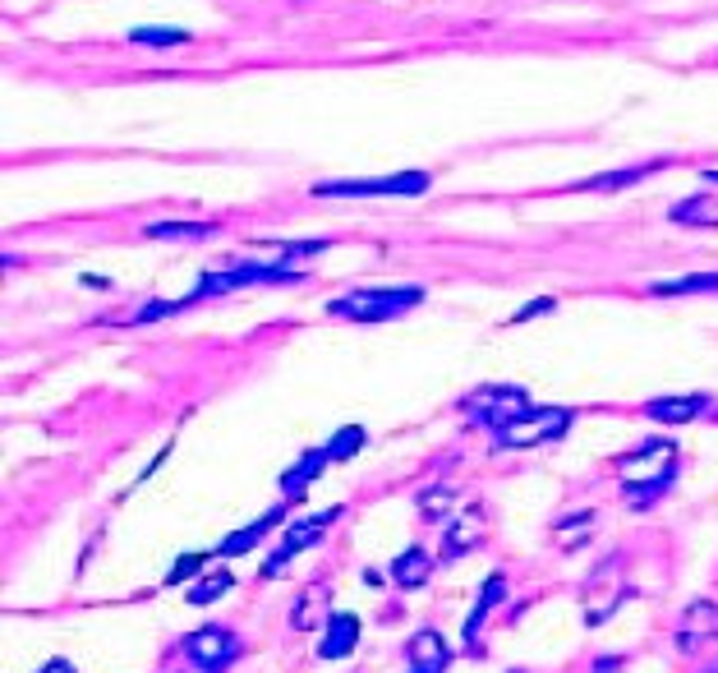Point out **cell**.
<instances>
[{"mask_svg":"<svg viewBox=\"0 0 718 673\" xmlns=\"http://www.w3.org/2000/svg\"><path fill=\"white\" fill-rule=\"evenodd\" d=\"M355 646H360V619H355V614H332L327 627H323V646H318V655H323V660H346Z\"/></svg>","mask_w":718,"mask_h":673,"instance_id":"9a60e30c","label":"cell"},{"mask_svg":"<svg viewBox=\"0 0 718 673\" xmlns=\"http://www.w3.org/2000/svg\"><path fill=\"white\" fill-rule=\"evenodd\" d=\"M705 180H709V185H718V171H705Z\"/></svg>","mask_w":718,"mask_h":673,"instance_id":"d6a6232c","label":"cell"},{"mask_svg":"<svg viewBox=\"0 0 718 673\" xmlns=\"http://www.w3.org/2000/svg\"><path fill=\"white\" fill-rule=\"evenodd\" d=\"M621 669V660H613V655H604L599 664H595V673H617Z\"/></svg>","mask_w":718,"mask_h":673,"instance_id":"1f68e13d","label":"cell"},{"mask_svg":"<svg viewBox=\"0 0 718 673\" xmlns=\"http://www.w3.org/2000/svg\"><path fill=\"white\" fill-rule=\"evenodd\" d=\"M664 162H645V167H627V171H604V175H589V180H580V185H572V190H585V194H608V190H627V185H640L645 175H654Z\"/></svg>","mask_w":718,"mask_h":673,"instance_id":"ac0fdd59","label":"cell"},{"mask_svg":"<svg viewBox=\"0 0 718 673\" xmlns=\"http://www.w3.org/2000/svg\"><path fill=\"white\" fill-rule=\"evenodd\" d=\"M364 443H368L364 424H346V430H336V434H332V443H327V456H332V462H346V456H355V452H360Z\"/></svg>","mask_w":718,"mask_h":673,"instance_id":"484cf974","label":"cell"},{"mask_svg":"<svg viewBox=\"0 0 718 673\" xmlns=\"http://www.w3.org/2000/svg\"><path fill=\"white\" fill-rule=\"evenodd\" d=\"M677 462H681V452H677L673 439H649V443H640V448L617 456V480L631 494V503L645 508V503H654L673 484Z\"/></svg>","mask_w":718,"mask_h":673,"instance_id":"6da1fadb","label":"cell"},{"mask_svg":"<svg viewBox=\"0 0 718 673\" xmlns=\"http://www.w3.org/2000/svg\"><path fill=\"white\" fill-rule=\"evenodd\" d=\"M276 282H304V272H295L286 263H235V268H222V272L208 268L190 295L203 300V295H226V291H240V287H276Z\"/></svg>","mask_w":718,"mask_h":673,"instance_id":"5b68a950","label":"cell"},{"mask_svg":"<svg viewBox=\"0 0 718 673\" xmlns=\"http://www.w3.org/2000/svg\"><path fill=\"white\" fill-rule=\"evenodd\" d=\"M488 535V522H484V508H471V512H461L447 522V540H443V554L447 559H461V554H471V549H479Z\"/></svg>","mask_w":718,"mask_h":673,"instance_id":"8fae6325","label":"cell"},{"mask_svg":"<svg viewBox=\"0 0 718 673\" xmlns=\"http://www.w3.org/2000/svg\"><path fill=\"white\" fill-rule=\"evenodd\" d=\"M130 42L134 47H184V42H194L190 38V28H134V33H130Z\"/></svg>","mask_w":718,"mask_h":673,"instance_id":"cb8c5ba5","label":"cell"},{"mask_svg":"<svg viewBox=\"0 0 718 673\" xmlns=\"http://www.w3.org/2000/svg\"><path fill=\"white\" fill-rule=\"evenodd\" d=\"M465 411H471L484 430H503V424H512L516 415H525L529 411V396L520 392V388H479L471 402H465Z\"/></svg>","mask_w":718,"mask_h":673,"instance_id":"ba28073f","label":"cell"},{"mask_svg":"<svg viewBox=\"0 0 718 673\" xmlns=\"http://www.w3.org/2000/svg\"><path fill=\"white\" fill-rule=\"evenodd\" d=\"M405 660H411V673H447V641L433 632V627H419L411 641H405Z\"/></svg>","mask_w":718,"mask_h":673,"instance_id":"7c38bea8","label":"cell"},{"mask_svg":"<svg viewBox=\"0 0 718 673\" xmlns=\"http://www.w3.org/2000/svg\"><path fill=\"white\" fill-rule=\"evenodd\" d=\"M428 576H433V554L428 549H405V554L392 563V581L401 591H419Z\"/></svg>","mask_w":718,"mask_h":673,"instance_id":"e0dca14e","label":"cell"},{"mask_svg":"<svg viewBox=\"0 0 718 673\" xmlns=\"http://www.w3.org/2000/svg\"><path fill=\"white\" fill-rule=\"evenodd\" d=\"M709 406V396H654V402L645 406L649 420H659V424H691L700 411Z\"/></svg>","mask_w":718,"mask_h":673,"instance_id":"2e32d148","label":"cell"},{"mask_svg":"<svg viewBox=\"0 0 718 673\" xmlns=\"http://www.w3.org/2000/svg\"><path fill=\"white\" fill-rule=\"evenodd\" d=\"M553 310H557V300L553 295H539V300H529L525 310H516L512 323H525V319H535V314H553Z\"/></svg>","mask_w":718,"mask_h":673,"instance_id":"f546056e","label":"cell"},{"mask_svg":"<svg viewBox=\"0 0 718 673\" xmlns=\"http://www.w3.org/2000/svg\"><path fill=\"white\" fill-rule=\"evenodd\" d=\"M231 586H235V576H231V572L222 567V572H212V576H203L199 586L190 591V604H212V600H222V595H226Z\"/></svg>","mask_w":718,"mask_h":673,"instance_id":"4316f807","label":"cell"},{"mask_svg":"<svg viewBox=\"0 0 718 673\" xmlns=\"http://www.w3.org/2000/svg\"><path fill=\"white\" fill-rule=\"evenodd\" d=\"M512 673H525V669H512Z\"/></svg>","mask_w":718,"mask_h":673,"instance_id":"836d02e7","label":"cell"},{"mask_svg":"<svg viewBox=\"0 0 718 673\" xmlns=\"http://www.w3.org/2000/svg\"><path fill=\"white\" fill-rule=\"evenodd\" d=\"M38 673H79V669H74L70 660H47V664H42Z\"/></svg>","mask_w":718,"mask_h":673,"instance_id":"4dcf8cb0","label":"cell"},{"mask_svg":"<svg viewBox=\"0 0 718 673\" xmlns=\"http://www.w3.org/2000/svg\"><path fill=\"white\" fill-rule=\"evenodd\" d=\"M267 244L281 254V263H291V259H309V254H323V250H327V240H267Z\"/></svg>","mask_w":718,"mask_h":673,"instance_id":"83f0119b","label":"cell"},{"mask_svg":"<svg viewBox=\"0 0 718 673\" xmlns=\"http://www.w3.org/2000/svg\"><path fill=\"white\" fill-rule=\"evenodd\" d=\"M336 516H341V508L314 512V516H304V522H291V526H286V535H281V544H276V554L263 563V576H281V572H286V563H291L295 554H304L309 544H318V540L332 531Z\"/></svg>","mask_w":718,"mask_h":673,"instance_id":"8992f818","label":"cell"},{"mask_svg":"<svg viewBox=\"0 0 718 673\" xmlns=\"http://www.w3.org/2000/svg\"><path fill=\"white\" fill-rule=\"evenodd\" d=\"M323 614H327V591H323V586H309V591H300L295 604H291V627H295V632H314V627L323 623Z\"/></svg>","mask_w":718,"mask_h":673,"instance_id":"d6986e66","label":"cell"},{"mask_svg":"<svg viewBox=\"0 0 718 673\" xmlns=\"http://www.w3.org/2000/svg\"><path fill=\"white\" fill-rule=\"evenodd\" d=\"M673 222H691V227H718V194H696L673 203Z\"/></svg>","mask_w":718,"mask_h":673,"instance_id":"44dd1931","label":"cell"},{"mask_svg":"<svg viewBox=\"0 0 718 673\" xmlns=\"http://www.w3.org/2000/svg\"><path fill=\"white\" fill-rule=\"evenodd\" d=\"M433 180L424 171H401V175H378V180H318V199H419Z\"/></svg>","mask_w":718,"mask_h":673,"instance_id":"277c9868","label":"cell"},{"mask_svg":"<svg viewBox=\"0 0 718 673\" xmlns=\"http://www.w3.org/2000/svg\"><path fill=\"white\" fill-rule=\"evenodd\" d=\"M567 430H572V411L567 406H529L525 415L503 424L493 439H497V448H507V452H529V448L557 443Z\"/></svg>","mask_w":718,"mask_h":673,"instance_id":"3957f363","label":"cell"},{"mask_svg":"<svg viewBox=\"0 0 718 673\" xmlns=\"http://www.w3.org/2000/svg\"><path fill=\"white\" fill-rule=\"evenodd\" d=\"M203 559H208V554H184V559H180V563L166 572V586H180V581H190V576L203 567Z\"/></svg>","mask_w":718,"mask_h":673,"instance_id":"f1b7e54d","label":"cell"},{"mask_svg":"<svg viewBox=\"0 0 718 673\" xmlns=\"http://www.w3.org/2000/svg\"><path fill=\"white\" fill-rule=\"evenodd\" d=\"M332 462V456H327V448H309L304 456H300V462L286 471V475H281V494H286V503H300L304 494H309V484H314L318 475H323V466Z\"/></svg>","mask_w":718,"mask_h":673,"instance_id":"4fadbf2b","label":"cell"},{"mask_svg":"<svg viewBox=\"0 0 718 673\" xmlns=\"http://www.w3.org/2000/svg\"><path fill=\"white\" fill-rule=\"evenodd\" d=\"M424 300L419 287H378V291H346L327 304L332 319H346V323H392L401 314H411L415 304Z\"/></svg>","mask_w":718,"mask_h":673,"instance_id":"7a4b0ae2","label":"cell"},{"mask_svg":"<svg viewBox=\"0 0 718 673\" xmlns=\"http://www.w3.org/2000/svg\"><path fill=\"white\" fill-rule=\"evenodd\" d=\"M184 655H190L203 673H222L226 664L240 660V636L231 627H199L184 636Z\"/></svg>","mask_w":718,"mask_h":673,"instance_id":"52a82bcc","label":"cell"},{"mask_svg":"<svg viewBox=\"0 0 718 673\" xmlns=\"http://www.w3.org/2000/svg\"><path fill=\"white\" fill-rule=\"evenodd\" d=\"M654 295H718V272H696V278H673V282H654Z\"/></svg>","mask_w":718,"mask_h":673,"instance_id":"603a6c76","label":"cell"},{"mask_svg":"<svg viewBox=\"0 0 718 673\" xmlns=\"http://www.w3.org/2000/svg\"><path fill=\"white\" fill-rule=\"evenodd\" d=\"M507 600V576H488L484 586H479V600H475V609H471V619H465V646L471 651H479V632H484V623H488V614L497 604Z\"/></svg>","mask_w":718,"mask_h":673,"instance_id":"5bb4252c","label":"cell"},{"mask_svg":"<svg viewBox=\"0 0 718 673\" xmlns=\"http://www.w3.org/2000/svg\"><path fill=\"white\" fill-rule=\"evenodd\" d=\"M714 636H718V604L714 600H696L681 614V623H677V646L681 651H700L705 641H714Z\"/></svg>","mask_w":718,"mask_h":673,"instance_id":"30bf717a","label":"cell"},{"mask_svg":"<svg viewBox=\"0 0 718 673\" xmlns=\"http://www.w3.org/2000/svg\"><path fill=\"white\" fill-rule=\"evenodd\" d=\"M627 600V591H621V581H617V563H604L595 576L585 581V591H580V604H585V623L589 627H599L608 623L613 609Z\"/></svg>","mask_w":718,"mask_h":673,"instance_id":"9c48e42d","label":"cell"},{"mask_svg":"<svg viewBox=\"0 0 718 673\" xmlns=\"http://www.w3.org/2000/svg\"><path fill=\"white\" fill-rule=\"evenodd\" d=\"M281 522V508L276 512H267V516H259V522L254 526H244V531H235V535H226L222 540V549H216V554H222V559H235V554H244V549H254L272 526Z\"/></svg>","mask_w":718,"mask_h":673,"instance_id":"ffe728a7","label":"cell"},{"mask_svg":"<svg viewBox=\"0 0 718 673\" xmlns=\"http://www.w3.org/2000/svg\"><path fill=\"white\" fill-rule=\"evenodd\" d=\"M222 227H212V222H152L143 227L148 240H212Z\"/></svg>","mask_w":718,"mask_h":673,"instance_id":"7402d4cb","label":"cell"},{"mask_svg":"<svg viewBox=\"0 0 718 673\" xmlns=\"http://www.w3.org/2000/svg\"><path fill=\"white\" fill-rule=\"evenodd\" d=\"M452 503H456L452 484H433V489H424V494H419V512L428 516V522H443V516L452 512Z\"/></svg>","mask_w":718,"mask_h":673,"instance_id":"d4e9b609","label":"cell"}]
</instances>
